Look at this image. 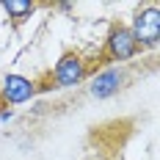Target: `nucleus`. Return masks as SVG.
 Wrapping results in <instances>:
<instances>
[{"instance_id":"nucleus-1","label":"nucleus","mask_w":160,"mask_h":160,"mask_svg":"<svg viewBox=\"0 0 160 160\" xmlns=\"http://www.w3.org/2000/svg\"><path fill=\"white\" fill-rule=\"evenodd\" d=\"M130 33L135 36L141 52L146 50H158L160 44V6L158 3H144L132 11V19H130Z\"/></svg>"},{"instance_id":"nucleus-2","label":"nucleus","mask_w":160,"mask_h":160,"mask_svg":"<svg viewBox=\"0 0 160 160\" xmlns=\"http://www.w3.org/2000/svg\"><path fill=\"white\" fill-rule=\"evenodd\" d=\"M91 75V66L88 61L80 55V52H64L58 58V64L52 66L50 72V86L47 88H75V86H83Z\"/></svg>"},{"instance_id":"nucleus-3","label":"nucleus","mask_w":160,"mask_h":160,"mask_svg":"<svg viewBox=\"0 0 160 160\" xmlns=\"http://www.w3.org/2000/svg\"><path fill=\"white\" fill-rule=\"evenodd\" d=\"M141 55V47L135 42V36L130 33L127 25L122 22H113L108 28L105 36V47H102V61H111V64H127L132 58Z\"/></svg>"},{"instance_id":"nucleus-4","label":"nucleus","mask_w":160,"mask_h":160,"mask_svg":"<svg viewBox=\"0 0 160 160\" xmlns=\"http://www.w3.org/2000/svg\"><path fill=\"white\" fill-rule=\"evenodd\" d=\"M127 83H130L127 66H102V69H97V72L88 75L86 88H88V97L91 99H111Z\"/></svg>"},{"instance_id":"nucleus-5","label":"nucleus","mask_w":160,"mask_h":160,"mask_svg":"<svg viewBox=\"0 0 160 160\" xmlns=\"http://www.w3.org/2000/svg\"><path fill=\"white\" fill-rule=\"evenodd\" d=\"M39 91V83L25 75H17V72H6L0 78V102L3 105H25L31 102Z\"/></svg>"},{"instance_id":"nucleus-6","label":"nucleus","mask_w":160,"mask_h":160,"mask_svg":"<svg viewBox=\"0 0 160 160\" xmlns=\"http://www.w3.org/2000/svg\"><path fill=\"white\" fill-rule=\"evenodd\" d=\"M0 8L8 14V19L14 22V25H22L25 19H31L33 14H36V3H31V0H3L0 3Z\"/></svg>"},{"instance_id":"nucleus-7","label":"nucleus","mask_w":160,"mask_h":160,"mask_svg":"<svg viewBox=\"0 0 160 160\" xmlns=\"http://www.w3.org/2000/svg\"><path fill=\"white\" fill-rule=\"evenodd\" d=\"M14 108H8V105H3L0 102V124H8V122H14Z\"/></svg>"}]
</instances>
